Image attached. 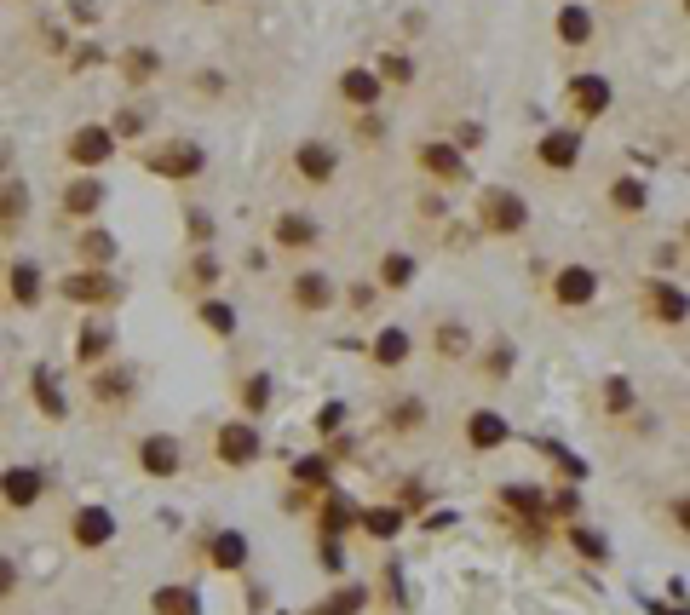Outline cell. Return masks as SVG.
Segmentation results:
<instances>
[{
	"mask_svg": "<svg viewBox=\"0 0 690 615\" xmlns=\"http://www.w3.org/2000/svg\"><path fill=\"white\" fill-rule=\"evenodd\" d=\"M322 564H328L334 575L345 570V552H340V541H334V535H322Z\"/></svg>",
	"mask_w": 690,
	"mask_h": 615,
	"instance_id": "cell-53",
	"label": "cell"
},
{
	"mask_svg": "<svg viewBox=\"0 0 690 615\" xmlns=\"http://www.w3.org/2000/svg\"><path fill=\"white\" fill-rule=\"evenodd\" d=\"M598 294V276L587 265H564V271L552 276V299L564 305V311H581V305H593Z\"/></svg>",
	"mask_w": 690,
	"mask_h": 615,
	"instance_id": "cell-10",
	"label": "cell"
},
{
	"mask_svg": "<svg viewBox=\"0 0 690 615\" xmlns=\"http://www.w3.org/2000/svg\"><path fill=\"white\" fill-rule=\"evenodd\" d=\"M644 311L662 322V328H679V322H690V294L679 288V282H667V276H656L650 288H644Z\"/></svg>",
	"mask_w": 690,
	"mask_h": 615,
	"instance_id": "cell-5",
	"label": "cell"
},
{
	"mask_svg": "<svg viewBox=\"0 0 690 615\" xmlns=\"http://www.w3.org/2000/svg\"><path fill=\"white\" fill-rule=\"evenodd\" d=\"M294 483H305V489H322V483H328V455L294 460Z\"/></svg>",
	"mask_w": 690,
	"mask_h": 615,
	"instance_id": "cell-41",
	"label": "cell"
},
{
	"mask_svg": "<svg viewBox=\"0 0 690 615\" xmlns=\"http://www.w3.org/2000/svg\"><path fill=\"white\" fill-rule=\"evenodd\" d=\"M138 127H144V110H121V115H115V127H110V133H115V144H121V138H133Z\"/></svg>",
	"mask_w": 690,
	"mask_h": 615,
	"instance_id": "cell-51",
	"label": "cell"
},
{
	"mask_svg": "<svg viewBox=\"0 0 690 615\" xmlns=\"http://www.w3.org/2000/svg\"><path fill=\"white\" fill-rule=\"evenodd\" d=\"M184 225H190V230H184L190 242H213V219H207L202 207H190V213H184Z\"/></svg>",
	"mask_w": 690,
	"mask_h": 615,
	"instance_id": "cell-48",
	"label": "cell"
},
{
	"mask_svg": "<svg viewBox=\"0 0 690 615\" xmlns=\"http://www.w3.org/2000/svg\"><path fill=\"white\" fill-rule=\"evenodd\" d=\"M564 98H570V110L581 115V121H593V115L610 110V81H604V75H575L570 87H564Z\"/></svg>",
	"mask_w": 690,
	"mask_h": 615,
	"instance_id": "cell-14",
	"label": "cell"
},
{
	"mask_svg": "<svg viewBox=\"0 0 690 615\" xmlns=\"http://www.w3.org/2000/svg\"><path fill=\"white\" fill-rule=\"evenodd\" d=\"M570 547L587 558V564H604L610 558V541L598 535V529H587V524H570Z\"/></svg>",
	"mask_w": 690,
	"mask_h": 615,
	"instance_id": "cell-35",
	"label": "cell"
},
{
	"mask_svg": "<svg viewBox=\"0 0 690 615\" xmlns=\"http://www.w3.org/2000/svg\"><path fill=\"white\" fill-rule=\"evenodd\" d=\"M81 259H87V265H110L115 259V236L110 230H98V225L81 230Z\"/></svg>",
	"mask_w": 690,
	"mask_h": 615,
	"instance_id": "cell-36",
	"label": "cell"
},
{
	"mask_svg": "<svg viewBox=\"0 0 690 615\" xmlns=\"http://www.w3.org/2000/svg\"><path fill=\"white\" fill-rule=\"evenodd\" d=\"M58 294H64L69 305H115V299H121V282H115V271H104V265H87V271L64 276Z\"/></svg>",
	"mask_w": 690,
	"mask_h": 615,
	"instance_id": "cell-3",
	"label": "cell"
},
{
	"mask_svg": "<svg viewBox=\"0 0 690 615\" xmlns=\"http://www.w3.org/2000/svg\"><path fill=\"white\" fill-rule=\"evenodd\" d=\"M29 386H35V403H41L46 420H69V403H64V391H58L52 368H29Z\"/></svg>",
	"mask_w": 690,
	"mask_h": 615,
	"instance_id": "cell-22",
	"label": "cell"
},
{
	"mask_svg": "<svg viewBox=\"0 0 690 615\" xmlns=\"http://www.w3.org/2000/svg\"><path fill=\"white\" fill-rule=\"evenodd\" d=\"M121 69H127V81H133V87H144V81L161 69V58H156V52H127V64H121Z\"/></svg>",
	"mask_w": 690,
	"mask_h": 615,
	"instance_id": "cell-43",
	"label": "cell"
},
{
	"mask_svg": "<svg viewBox=\"0 0 690 615\" xmlns=\"http://www.w3.org/2000/svg\"><path fill=\"white\" fill-rule=\"evenodd\" d=\"M478 230L483 236H524L529 230V202L518 190H506V184H483L478 190Z\"/></svg>",
	"mask_w": 690,
	"mask_h": 615,
	"instance_id": "cell-1",
	"label": "cell"
},
{
	"mask_svg": "<svg viewBox=\"0 0 690 615\" xmlns=\"http://www.w3.org/2000/svg\"><path fill=\"white\" fill-rule=\"evenodd\" d=\"M386 426L397 437L420 432V426H426V403H420V397H397V403H391V414H386Z\"/></svg>",
	"mask_w": 690,
	"mask_h": 615,
	"instance_id": "cell-30",
	"label": "cell"
},
{
	"mask_svg": "<svg viewBox=\"0 0 690 615\" xmlns=\"http://www.w3.org/2000/svg\"><path fill=\"white\" fill-rule=\"evenodd\" d=\"M685 12H690V0H685Z\"/></svg>",
	"mask_w": 690,
	"mask_h": 615,
	"instance_id": "cell-57",
	"label": "cell"
},
{
	"mask_svg": "<svg viewBox=\"0 0 690 615\" xmlns=\"http://www.w3.org/2000/svg\"><path fill=\"white\" fill-rule=\"evenodd\" d=\"M380 92H386V81H380L374 69H345V75H340V98H345V104H357V110H374V104H380Z\"/></svg>",
	"mask_w": 690,
	"mask_h": 615,
	"instance_id": "cell-19",
	"label": "cell"
},
{
	"mask_svg": "<svg viewBox=\"0 0 690 615\" xmlns=\"http://www.w3.org/2000/svg\"><path fill=\"white\" fill-rule=\"evenodd\" d=\"M604 409L627 414V409H633V386H627V380H604Z\"/></svg>",
	"mask_w": 690,
	"mask_h": 615,
	"instance_id": "cell-45",
	"label": "cell"
},
{
	"mask_svg": "<svg viewBox=\"0 0 690 615\" xmlns=\"http://www.w3.org/2000/svg\"><path fill=\"white\" fill-rule=\"evenodd\" d=\"M156 615H202V598L190 587H161L156 593Z\"/></svg>",
	"mask_w": 690,
	"mask_h": 615,
	"instance_id": "cell-34",
	"label": "cell"
},
{
	"mask_svg": "<svg viewBox=\"0 0 690 615\" xmlns=\"http://www.w3.org/2000/svg\"><path fill=\"white\" fill-rule=\"evenodd\" d=\"M374 75H380V81H391V87H409V81H414V64L403 58V52H386Z\"/></svg>",
	"mask_w": 690,
	"mask_h": 615,
	"instance_id": "cell-42",
	"label": "cell"
},
{
	"mask_svg": "<svg viewBox=\"0 0 690 615\" xmlns=\"http://www.w3.org/2000/svg\"><path fill=\"white\" fill-rule=\"evenodd\" d=\"M69 541H75L81 552L110 547V541H115V512H110V506H81V512L69 518Z\"/></svg>",
	"mask_w": 690,
	"mask_h": 615,
	"instance_id": "cell-7",
	"label": "cell"
},
{
	"mask_svg": "<svg viewBox=\"0 0 690 615\" xmlns=\"http://www.w3.org/2000/svg\"><path fill=\"white\" fill-rule=\"evenodd\" d=\"M535 161L547 167V173H570L581 167V133L575 127H552V133L535 138Z\"/></svg>",
	"mask_w": 690,
	"mask_h": 615,
	"instance_id": "cell-6",
	"label": "cell"
},
{
	"mask_svg": "<svg viewBox=\"0 0 690 615\" xmlns=\"http://www.w3.org/2000/svg\"><path fill=\"white\" fill-rule=\"evenodd\" d=\"M495 501H501L512 518H529V524H541V518H547V495H541V489H529V483H506Z\"/></svg>",
	"mask_w": 690,
	"mask_h": 615,
	"instance_id": "cell-20",
	"label": "cell"
},
{
	"mask_svg": "<svg viewBox=\"0 0 690 615\" xmlns=\"http://www.w3.org/2000/svg\"><path fill=\"white\" fill-rule=\"evenodd\" d=\"M414 282V259L409 253H386L380 259V288H409Z\"/></svg>",
	"mask_w": 690,
	"mask_h": 615,
	"instance_id": "cell-39",
	"label": "cell"
},
{
	"mask_svg": "<svg viewBox=\"0 0 690 615\" xmlns=\"http://www.w3.org/2000/svg\"><path fill=\"white\" fill-rule=\"evenodd\" d=\"M138 466L150 472V478H179V437H161V432H150L144 443H138Z\"/></svg>",
	"mask_w": 690,
	"mask_h": 615,
	"instance_id": "cell-13",
	"label": "cell"
},
{
	"mask_svg": "<svg viewBox=\"0 0 690 615\" xmlns=\"http://www.w3.org/2000/svg\"><path fill=\"white\" fill-rule=\"evenodd\" d=\"M288 299H294L299 311H328V305H334V276L328 271H299Z\"/></svg>",
	"mask_w": 690,
	"mask_h": 615,
	"instance_id": "cell-15",
	"label": "cell"
},
{
	"mask_svg": "<svg viewBox=\"0 0 690 615\" xmlns=\"http://www.w3.org/2000/svg\"><path fill=\"white\" fill-rule=\"evenodd\" d=\"M368 351H374V363H380V368H403V363H409V334H403L397 322H386V328L374 334Z\"/></svg>",
	"mask_w": 690,
	"mask_h": 615,
	"instance_id": "cell-24",
	"label": "cell"
},
{
	"mask_svg": "<svg viewBox=\"0 0 690 615\" xmlns=\"http://www.w3.org/2000/svg\"><path fill=\"white\" fill-rule=\"evenodd\" d=\"M12 282H6V288H12V299H18V305H35V299H41V271H35V265H12Z\"/></svg>",
	"mask_w": 690,
	"mask_h": 615,
	"instance_id": "cell-37",
	"label": "cell"
},
{
	"mask_svg": "<svg viewBox=\"0 0 690 615\" xmlns=\"http://www.w3.org/2000/svg\"><path fill=\"white\" fill-rule=\"evenodd\" d=\"M357 518H363V506L351 501V495H328V506H322V535H351L357 529Z\"/></svg>",
	"mask_w": 690,
	"mask_h": 615,
	"instance_id": "cell-25",
	"label": "cell"
},
{
	"mask_svg": "<svg viewBox=\"0 0 690 615\" xmlns=\"http://www.w3.org/2000/svg\"><path fill=\"white\" fill-rule=\"evenodd\" d=\"M265 403H271V380H265V374H253L248 386H242V409H248V414H259Z\"/></svg>",
	"mask_w": 690,
	"mask_h": 615,
	"instance_id": "cell-44",
	"label": "cell"
},
{
	"mask_svg": "<svg viewBox=\"0 0 690 615\" xmlns=\"http://www.w3.org/2000/svg\"><path fill=\"white\" fill-rule=\"evenodd\" d=\"M23 219H29V184L0 179V236H18Z\"/></svg>",
	"mask_w": 690,
	"mask_h": 615,
	"instance_id": "cell-17",
	"label": "cell"
},
{
	"mask_svg": "<svg viewBox=\"0 0 690 615\" xmlns=\"http://www.w3.org/2000/svg\"><path fill=\"white\" fill-rule=\"evenodd\" d=\"M558 41L587 46L593 41V12H587V6H564V12H558Z\"/></svg>",
	"mask_w": 690,
	"mask_h": 615,
	"instance_id": "cell-28",
	"label": "cell"
},
{
	"mask_svg": "<svg viewBox=\"0 0 690 615\" xmlns=\"http://www.w3.org/2000/svg\"><path fill=\"white\" fill-rule=\"evenodd\" d=\"M294 173L322 190V184H334V173H340V150H334V144H322V138H305V144L294 150Z\"/></svg>",
	"mask_w": 690,
	"mask_h": 615,
	"instance_id": "cell-8",
	"label": "cell"
},
{
	"mask_svg": "<svg viewBox=\"0 0 690 615\" xmlns=\"http://www.w3.org/2000/svg\"><path fill=\"white\" fill-rule=\"evenodd\" d=\"M144 167H150V173H161V179H173V184H190L207 167V150L196 144V138H167L161 150H150V156H144Z\"/></svg>",
	"mask_w": 690,
	"mask_h": 615,
	"instance_id": "cell-2",
	"label": "cell"
},
{
	"mask_svg": "<svg viewBox=\"0 0 690 615\" xmlns=\"http://www.w3.org/2000/svg\"><path fill=\"white\" fill-rule=\"evenodd\" d=\"M547 455H552V460H558V472H564V478H575V483L587 478V466H581V460H575V455H570V449H558V443H547Z\"/></svg>",
	"mask_w": 690,
	"mask_h": 615,
	"instance_id": "cell-50",
	"label": "cell"
},
{
	"mask_svg": "<svg viewBox=\"0 0 690 615\" xmlns=\"http://www.w3.org/2000/svg\"><path fill=\"white\" fill-rule=\"evenodd\" d=\"M667 518H673L679 535H690V495H673V501H667Z\"/></svg>",
	"mask_w": 690,
	"mask_h": 615,
	"instance_id": "cell-52",
	"label": "cell"
},
{
	"mask_svg": "<svg viewBox=\"0 0 690 615\" xmlns=\"http://www.w3.org/2000/svg\"><path fill=\"white\" fill-rule=\"evenodd\" d=\"M110 351H115V328H110V322H92L87 334H81V345H75V363H81V368H98Z\"/></svg>",
	"mask_w": 690,
	"mask_h": 615,
	"instance_id": "cell-26",
	"label": "cell"
},
{
	"mask_svg": "<svg viewBox=\"0 0 690 615\" xmlns=\"http://www.w3.org/2000/svg\"><path fill=\"white\" fill-rule=\"evenodd\" d=\"M213 455H219V466H230V472L253 466V460H259V432H253V420H225L219 437H213Z\"/></svg>",
	"mask_w": 690,
	"mask_h": 615,
	"instance_id": "cell-4",
	"label": "cell"
},
{
	"mask_svg": "<svg viewBox=\"0 0 690 615\" xmlns=\"http://www.w3.org/2000/svg\"><path fill=\"white\" fill-rule=\"evenodd\" d=\"M46 478L35 472V466H12V472H0V501L12 506V512H29V506L41 501Z\"/></svg>",
	"mask_w": 690,
	"mask_h": 615,
	"instance_id": "cell-12",
	"label": "cell"
},
{
	"mask_svg": "<svg viewBox=\"0 0 690 615\" xmlns=\"http://www.w3.org/2000/svg\"><path fill=\"white\" fill-rule=\"evenodd\" d=\"M432 351L443 357V363H460L466 351H472V334L460 328V322H437V334H432Z\"/></svg>",
	"mask_w": 690,
	"mask_h": 615,
	"instance_id": "cell-29",
	"label": "cell"
},
{
	"mask_svg": "<svg viewBox=\"0 0 690 615\" xmlns=\"http://www.w3.org/2000/svg\"><path fill=\"white\" fill-rule=\"evenodd\" d=\"M610 207H616V213H627V219H633V213H644V207H650V190H644V179H616V184H610Z\"/></svg>",
	"mask_w": 690,
	"mask_h": 615,
	"instance_id": "cell-31",
	"label": "cell"
},
{
	"mask_svg": "<svg viewBox=\"0 0 690 615\" xmlns=\"http://www.w3.org/2000/svg\"><path fill=\"white\" fill-rule=\"evenodd\" d=\"M12 587H18V570H12V558H0V598H12Z\"/></svg>",
	"mask_w": 690,
	"mask_h": 615,
	"instance_id": "cell-54",
	"label": "cell"
},
{
	"mask_svg": "<svg viewBox=\"0 0 690 615\" xmlns=\"http://www.w3.org/2000/svg\"><path fill=\"white\" fill-rule=\"evenodd\" d=\"M357 524H363L374 541H397V529H403V512H397V506H368Z\"/></svg>",
	"mask_w": 690,
	"mask_h": 615,
	"instance_id": "cell-32",
	"label": "cell"
},
{
	"mask_svg": "<svg viewBox=\"0 0 690 615\" xmlns=\"http://www.w3.org/2000/svg\"><path fill=\"white\" fill-rule=\"evenodd\" d=\"M92 397H98V403H127V397H133V368H121V363L98 368V374H92Z\"/></svg>",
	"mask_w": 690,
	"mask_h": 615,
	"instance_id": "cell-23",
	"label": "cell"
},
{
	"mask_svg": "<svg viewBox=\"0 0 690 615\" xmlns=\"http://www.w3.org/2000/svg\"><path fill=\"white\" fill-rule=\"evenodd\" d=\"M248 535H242V529H219V535H213V541H207V564H213V570H242V564H248Z\"/></svg>",
	"mask_w": 690,
	"mask_h": 615,
	"instance_id": "cell-16",
	"label": "cell"
},
{
	"mask_svg": "<svg viewBox=\"0 0 690 615\" xmlns=\"http://www.w3.org/2000/svg\"><path fill=\"white\" fill-rule=\"evenodd\" d=\"M104 196H110V190H104V184L87 173V179L64 184V213H69V219H92V213L104 207Z\"/></svg>",
	"mask_w": 690,
	"mask_h": 615,
	"instance_id": "cell-21",
	"label": "cell"
},
{
	"mask_svg": "<svg viewBox=\"0 0 690 615\" xmlns=\"http://www.w3.org/2000/svg\"><path fill=\"white\" fill-rule=\"evenodd\" d=\"M190 282H196V288H213V282H219V259H213V253H202V259L190 265Z\"/></svg>",
	"mask_w": 690,
	"mask_h": 615,
	"instance_id": "cell-49",
	"label": "cell"
},
{
	"mask_svg": "<svg viewBox=\"0 0 690 615\" xmlns=\"http://www.w3.org/2000/svg\"><path fill=\"white\" fill-rule=\"evenodd\" d=\"M110 156H115L110 127H75V133H69V161H75V167H104Z\"/></svg>",
	"mask_w": 690,
	"mask_h": 615,
	"instance_id": "cell-11",
	"label": "cell"
},
{
	"mask_svg": "<svg viewBox=\"0 0 690 615\" xmlns=\"http://www.w3.org/2000/svg\"><path fill=\"white\" fill-rule=\"evenodd\" d=\"M340 426H345V403H322V409H317V432L322 437H340Z\"/></svg>",
	"mask_w": 690,
	"mask_h": 615,
	"instance_id": "cell-47",
	"label": "cell"
},
{
	"mask_svg": "<svg viewBox=\"0 0 690 615\" xmlns=\"http://www.w3.org/2000/svg\"><path fill=\"white\" fill-rule=\"evenodd\" d=\"M460 150H478L483 144V127H472V121H466V127H460V138H455Z\"/></svg>",
	"mask_w": 690,
	"mask_h": 615,
	"instance_id": "cell-55",
	"label": "cell"
},
{
	"mask_svg": "<svg viewBox=\"0 0 690 615\" xmlns=\"http://www.w3.org/2000/svg\"><path fill=\"white\" fill-rule=\"evenodd\" d=\"M506 437H512V426H506L495 409H472L466 414V443H472V449H501Z\"/></svg>",
	"mask_w": 690,
	"mask_h": 615,
	"instance_id": "cell-18",
	"label": "cell"
},
{
	"mask_svg": "<svg viewBox=\"0 0 690 615\" xmlns=\"http://www.w3.org/2000/svg\"><path fill=\"white\" fill-rule=\"evenodd\" d=\"M363 604H368V593H363V587H340V593L328 598L322 610H311V615H357Z\"/></svg>",
	"mask_w": 690,
	"mask_h": 615,
	"instance_id": "cell-40",
	"label": "cell"
},
{
	"mask_svg": "<svg viewBox=\"0 0 690 615\" xmlns=\"http://www.w3.org/2000/svg\"><path fill=\"white\" fill-rule=\"evenodd\" d=\"M547 512H552V518H570V524H575V512H581V495H575V489H552V495H547Z\"/></svg>",
	"mask_w": 690,
	"mask_h": 615,
	"instance_id": "cell-46",
	"label": "cell"
},
{
	"mask_svg": "<svg viewBox=\"0 0 690 615\" xmlns=\"http://www.w3.org/2000/svg\"><path fill=\"white\" fill-rule=\"evenodd\" d=\"M311 242H317V219H305V213L276 219V248H311Z\"/></svg>",
	"mask_w": 690,
	"mask_h": 615,
	"instance_id": "cell-27",
	"label": "cell"
},
{
	"mask_svg": "<svg viewBox=\"0 0 690 615\" xmlns=\"http://www.w3.org/2000/svg\"><path fill=\"white\" fill-rule=\"evenodd\" d=\"M685 248H690V219H685Z\"/></svg>",
	"mask_w": 690,
	"mask_h": 615,
	"instance_id": "cell-56",
	"label": "cell"
},
{
	"mask_svg": "<svg viewBox=\"0 0 690 615\" xmlns=\"http://www.w3.org/2000/svg\"><path fill=\"white\" fill-rule=\"evenodd\" d=\"M512 363H518L512 340H495L489 351H483V374H489V380H512Z\"/></svg>",
	"mask_w": 690,
	"mask_h": 615,
	"instance_id": "cell-38",
	"label": "cell"
},
{
	"mask_svg": "<svg viewBox=\"0 0 690 615\" xmlns=\"http://www.w3.org/2000/svg\"><path fill=\"white\" fill-rule=\"evenodd\" d=\"M196 317H202V328L213 334V340H230V334H236V311H230L225 299H202Z\"/></svg>",
	"mask_w": 690,
	"mask_h": 615,
	"instance_id": "cell-33",
	"label": "cell"
},
{
	"mask_svg": "<svg viewBox=\"0 0 690 615\" xmlns=\"http://www.w3.org/2000/svg\"><path fill=\"white\" fill-rule=\"evenodd\" d=\"M420 167L443 184H466V150L449 144V138H432V144H420Z\"/></svg>",
	"mask_w": 690,
	"mask_h": 615,
	"instance_id": "cell-9",
	"label": "cell"
}]
</instances>
